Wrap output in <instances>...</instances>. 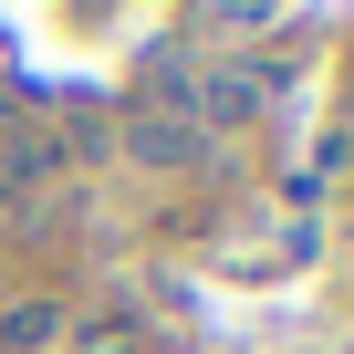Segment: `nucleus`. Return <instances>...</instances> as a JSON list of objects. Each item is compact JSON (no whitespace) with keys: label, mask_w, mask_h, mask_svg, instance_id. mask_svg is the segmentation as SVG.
I'll list each match as a JSON object with an SVG mask.
<instances>
[{"label":"nucleus","mask_w":354,"mask_h":354,"mask_svg":"<svg viewBox=\"0 0 354 354\" xmlns=\"http://www.w3.org/2000/svg\"><path fill=\"white\" fill-rule=\"evenodd\" d=\"M11 188H21V167H11V146H0V209H11Z\"/></svg>","instance_id":"7ed1b4c3"},{"label":"nucleus","mask_w":354,"mask_h":354,"mask_svg":"<svg viewBox=\"0 0 354 354\" xmlns=\"http://www.w3.org/2000/svg\"><path fill=\"white\" fill-rule=\"evenodd\" d=\"M63 344V302H11L0 313V354H53Z\"/></svg>","instance_id":"f03ea898"},{"label":"nucleus","mask_w":354,"mask_h":354,"mask_svg":"<svg viewBox=\"0 0 354 354\" xmlns=\"http://www.w3.org/2000/svg\"><path fill=\"white\" fill-rule=\"evenodd\" d=\"M125 156H146V167H198V156H209V136H198L188 115H146V104H136V125H125Z\"/></svg>","instance_id":"f257e3e1"}]
</instances>
